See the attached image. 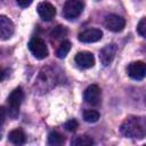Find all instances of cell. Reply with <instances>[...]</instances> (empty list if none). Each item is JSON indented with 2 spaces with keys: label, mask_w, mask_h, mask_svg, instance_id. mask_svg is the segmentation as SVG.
I'll use <instances>...</instances> for the list:
<instances>
[{
  "label": "cell",
  "mask_w": 146,
  "mask_h": 146,
  "mask_svg": "<svg viewBox=\"0 0 146 146\" xmlns=\"http://www.w3.org/2000/svg\"><path fill=\"white\" fill-rule=\"evenodd\" d=\"M121 133L128 138L143 139L146 137V117L129 116L121 124Z\"/></svg>",
  "instance_id": "1"
},
{
  "label": "cell",
  "mask_w": 146,
  "mask_h": 146,
  "mask_svg": "<svg viewBox=\"0 0 146 146\" xmlns=\"http://www.w3.org/2000/svg\"><path fill=\"white\" fill-rule=\"evenodd\" d=\"M24 99V92L22 88H16L14 89L10 95L8 96L7 104H8V115L13 119L17 117L19 113V106Z\"/></svg>",
  "instance_id": "2"
},
{
  "label": "cell",
  "mask_w": 146,
  "mask_h": 146,
  "mask_svg": "<svg viewBox=\"0 0 146 146\" xmlns=\"http://www.w3.org/2000/svg\"><path fill=\"white\" fill-rule=\"evenodd\" d=\"M56 83V78L54 72L49 68V67H43L40 71V74L38 76L36 80V86L40 90L42 91H48L49 89H51Z\"/></svg>",
  "instance_id": "3"
},
{
  "label": "cell",
  "mask_w": 146,
  "mask_h": 146,
  "mask_svg": "<svg viewBox=\"0 0 146 146\" xmlns=\"http://www.w3.org/2000/svg\"><path fill=\"white\" fill-rule=\"evenodd\" d=\"M29 49L32 55L38 59H43L48 56V48L46 46V42L39 36H33L30 40Z\"/></svg>",
  "instance_id": "4"
},
{
  "label": "cell",
  "mask_w": 146,
  "mask_h": 146,
  "mask_svg": "<svg viewBox=\"0 0 146 146\" xmlns=\"http://www.w3.org/2000/svg\"><path fill=\"white\" fill-rule=\"evenodd\" d=\"M83 10V5L79 0H66L63 7V16L66 19H75Z\"/></svg>",
  "instance_id": "5"
},
{
  "label": "cell",
  "mask_w": 146,
  "mask_h": 146,
  "mask_svg": "<svg viewBox=\"0 0 146 146\" xmlns=\"http://www.w3.org/2000/svg\"><path fill=\"white\" fill-rule=\"evenodd\" d=\"M127 73L133 80H143L146 76V63L141 60L130 63L127 67Z\"/></svg>",
  "instance_id": "6"
},
{
  "label": "cell",
  "mask_w": 146,
  "mask_h": 146,
  "mask_svg": "<svg viewBox=\"0 0 146 146\" xmlns=\"http://www.w3.org/2000/svg\"><path fill=\"white\" fill-rule=\"evenodd\" d=\"M106 29H108L110 31L112 32H120L124 29V25H125V21L123 17L119 16V15H115V14H111V15H107L105 17V22H104Z\"/></svg>",
  "instance_id": "7"
},
{
  "label": "cell",
  "mask_w": 146,
  "mask_h": 146,
  "mask_svg": "<svg viewBox=\"0 0 146 146\" xmlns=\"http://www.w3.org/2000/svg\"><path fill=\"white\" fill-rule=\"evenodd\" d=\"M15 32V25L7 16H0V36L2 40L9 39Z\"/></svg>",
  "instance_id": "8"
},
{
  "label": "cell",
  "mask_w": 146,
  "mask_h": 146,
  "mask_svg": "<svg viewBox=\"0 0 146 146\" xmlns=\"http://www.w3.org/2000/svg\"><path fill=\"white\" fill-rule=\"evenodd\" d=\"M75 64L80 68H90L95 65V57L89 51H80L75 55Z\"/></svg>",
  "instance_id": "9"
},
{
  "label": "cell",
  "mask_w": 146,
  "mask_h": 146,
  "mask_svg": "<svg viewBox=\"0 0 146 146\" xmlns=\"http://www.w3.org/2000/svg\"><path fill=\"white\" fill-rule=\"evenodd\" d=\"M103 36V32L98 29H89L86 30L83 32H81L78 35L79 41L84 42V43H91V42H97L102 39Z\"/></svg>",
  "instance_id": "10"
},
{
  "label": "cell",
  "mask_w": 146,
  "mask_h": 146,
  "mask_svg": "<svg viewBox=\"0 0 146 146\" xmlns=\"http://www.w3.org/2000/svg\"><path fill=\"white\" fill-rule=\"evenodd\" d=\"M36 10H38L39 16H40L43 21H51V19L55 17V15H56V9H55V7H54L50 2H48V1H42V2H40V3L38 5Z\"/></svg>",
  "instance_id": "11"
},
{
  "label": "cell",
  "mask_w": 146,
  "mask_h": 146,
  "mask_svg": "<svg viewBox=\"0 0 146 146\" xmlns=\"http://www.w3.org/2000/svg\"><path fill=\"white\" fill-rule=\"evenodd\" d=\"M115 54H116V46L114 43H111V44H107L105 46L100 52H99V59H100V63L104 65V66H108L114 57H115Z\"/></svg>",
  "instance_id": "12"
},
{
  "label": "cell",
  "mask_w": 146,
  "mask_h": 146,
  "mask_svg": "<svg viewBox=\"0 0 146 146\" xmlns=\"http://www.w3.org/2000/svg\"><path fill=\"white\" fill-rule=\"evenodd\" d=\"M84 100L90 105H98L100 102V89L96 84L89 86L83 94Z\"/></svg>",
  "instance_id": "13"
},
{
  "label": "cell",
  "mask_w": 146,
  "mask_h": 146,
  "mask_svg": "<svg viewBox=\"0 0 146 146\" xmlns=\"http://www.w3.org/2000/svg\"><path fill=\"white\" fill-rule=\"evenodd\" d=\"M8 139L14 145H23L25 143V135L21 129H15L9 132Z\"/></svg>",
  "instance_id": "14"
},
{
  "label": "cell",
  "mask_w": 146,
  "mask_h": 146,
  "mask_svg": "<svg viewBox=\"0 0 146 146\" xmlns=\"http://www.w3.org/2000/svg\"><path fill=\"white\" fill-rule=\"evenodd\" d=\"M71 144L73 146H89V145L94 144V140L91 137L83 135V136H78L74 139H72Z\"/></svg>",
  "instance_id": "15"
},
{
  "label": "cell",
  "mask_w": 146,
  "mask_h": 146,
  "mask_svg": "<svg viewBox=\"0 0 146 146\" xmlns=\"http://www.w3.org/2000/svg\"><path fill=\"white\" fill-rule=\"evenodd\" d=\"M65 141V138L57 131H52L49 133L48 136V144L52 145V146H58V145H63Z\"/></svg>",
  "instance_id": "16"
},
{
  "label": "cell",
  "mask_w": 146,
  "mask_h": 146,
  "mask_svg": "<svg viewBox=\"0 0 146 146\" xmlns=\"http://www.w3.org/2000/svg\"><path fill=\"white\" fill-rule=\"evenodd\" d=\"M70 50H71V42L67 41V40H65V41H63V42L60 43L59 48H58L57 51H56V55H57L58 58L62 59V58H64V57L68 54Z\"/></svg>",
  "instance_id": "17"
},
{
  "label": "cell",
  "mask_w": 146,
  "mask_h": 146,
  "mask_svg": "<svg viewBox=\"0 0 146 146\" xmlns=\"http://www.w3.org/2000/svg\"><path fill=\"white\" fill-rule=\"evenodd\" d=\"M99 113L95 110H87L83 112V119L86 122H89V123H94V122H97L99 120Z\"/></svg>",
  "instance_id": "18"
},
{
  "label": "cell",
  "mask_w": 146,
  "mask_h": 146,
  "mask_svg": "<svg viewBox=\"0 0 146 146\" xmlns=\"http://www.w3.org/2000/svg\"><path fill=\"white\" fill-rule=\"evenodd\" d=\"M137 32H138L141 36L146 38V17H144V18H141V19L139 21V23H138V25H137Z\"/></svg>",
  "instance_id": "19"
},
{
  "label": "cell",
  "mask_w": 146,
  "mask_h": 146,
  "mask_svg": "<svg viewBox=\"0 0 146 146\" xmlns=\"http://www.w3.org/2000/svg\"><path fill=\"white\" fill-rule=\"evenodd\" d=\"M66 33H67V31H66L65 27H63V26H57V27H55V30L51 32V36L58 39V38L63 36V35H65Z\"/></svg>",
  "instance_id": "20"
},
{
  "label": "cell",
  "mask_w": 146,
  "mask_h": 146,
  "mask_svg": "<svg viewBox=\"0 0 146 146\" xmlns=\"http://www.w3.org/2000/svg\"><path fill=\"white\" fill-rule=\"evenodd\" d=\"M64 127L67 131H75L78 128V122H76V120H68Z\"/></svg>",
  "instance_id": "21"
},
{
  "label": "cell",
  "mask_w": 146,
  "mask_h": 146,
  "mask_svg": "<svg viewBox=\"0 0 146 146\" xmlns=\"http://www.w3.org/2000/svg\"><path fill=\"white\" fill-rule=\"evenodd\" d=\"M16 1H17L18 6H21V7L25 8V7H29V6L32 3V1H33V0H16Z\"/></svg>",
  "instance_id": "22"
},
{
  "label": "cell",
  "mask_w": 146,
  "mask_h": 146,
  "mask_svg": "<svg viewBox=\"0 0 146 146\" xmlns=\"http://www.w3.org/2000/svg\"><path fill=\"white\" fill-rule=\"evenodd\" d=\"M0 111H1V127H2L5 123V119H6V110L5 107H1Z\"/></svg>",
  "instance_id": "23"
}]
</instances>
